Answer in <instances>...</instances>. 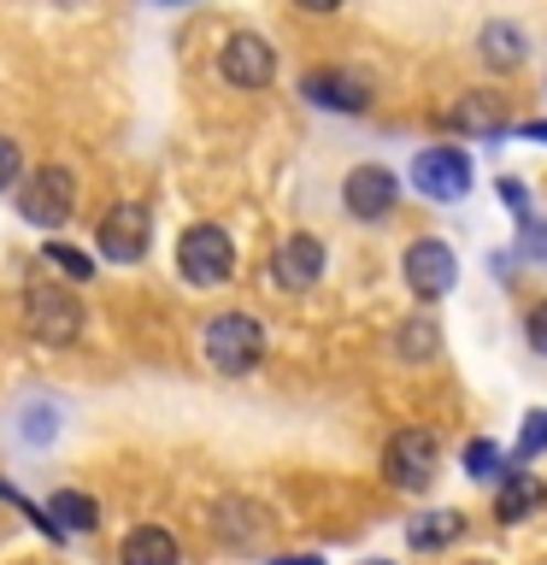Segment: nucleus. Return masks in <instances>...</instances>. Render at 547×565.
Returning <instances> with one entry per match:
<instances>
[{
    "label": "nucleus",
    "instance_id": "f257e3e1",
    "mask_svg": "<svg viewBox=\"0 0 547 565\" xmlns=\"http://www.w3.org/2000/svg\"><path fill=\"white\" fill-rule=\"evenodd\" d=\"M201 353L218 377H247L265 360V324L254 312H212L201 324Z\"/></svg>",
    "mask_w": 547,
    "mask_h": 565
},
{
    "label": "nucleus",
    "instance_id": "f03ea898",
    "mask_svg": "<svg viewBox=\"0 0 547 565\" xmlns=\"http://www.w3.org/2000/svg\"><path fill=\"white\" fill-rule=\"evenodd\" d=\"M176 277L194 289H224L236 277V242L224 224H189L176 236Z\"/></svg>",
    "mask_w": 547,
    "mask_h": 565
},
{
    "label": "nucleus",
    "instance_id": "7ed1b4c3",
    "mask_svg": "<svg viewBox=\"0 0 547 565\" xmlns=\"http://www.w3.org/2000/svg\"><path fill=\"white\" fill-rule=\"evenodd\" d=\"M12 206H18V218L35 224V230H65L71 212H77V183H71L65 166H42L12 189Z\"/></svg>",
    "mask_w": 547,
    "mask_h": 565
},
{
    "label": "nucleus",
    "instance_id": "20e7f679",
    "mask_svg": "<svg viewBox=\"0 0 547 565\" xmlns=\"http://www.w3.org/2000/svg\"><path fill=\"white\" fill-rule=\"evenodd\" d=\"M436 466H441V441L436 430H395L383 448V483L400 489V494H423L436 483Z\"/></svg>",
    "mask_w": 547,
    "mask_h": 565
},
{
    "label": "nucleus",
    "instance_id": "39448f33",
    "mask_svg": "<svg viewBox=\"0 0 547 565\" xmlns=\"http://www.w3.org/2000/svg\"><path fill=\"white\" fill-rule=\"evenodd\" d=\"M24 324L35 342L47 348H71L83 335V300L65 282H30L24 289Z\"/></svg>",
    "mask_w": 547,
    "mask_h": 565
},
{
    "label": "nucleus",
    "instance_id": "423d86ee",
    "mask_svg": "<svg viewBox=\"0 0 547 565\" xmlns=\"http://www.w3.org/2000/svg\"><path fill=\"white\" fill-rule=\"evenodd\" d=\"M148 236H153V212L141 201H118L95 230V254L106 265H141L148 259Z\"/></svg>",
    "mask_w": 547,
    "mask_h": 565
},
{
    "label": "nucleus",
    "instance_id": "0eeeda50",
    "mask_svg": "<svg viewBox=\"0 0 547 565\" xmlns=\"http://www.w3.org/2000/svg\"><path fill=\"white\" fill-rule=\"evenodd\" d=\"M218 77H224L229 88L259 95V88H271V77H277V47L265 42V35H254V30H236V35L218 47Z\"/></svg>",
    "mask_w": 547,
    "mask_h": 565
},
{
    "label": "nucleus",
    "instance_id": "6e6552de",
    "mask_svg": "<svg viewBox=\"0 0 547 565\" xmlns=\"http://www.w3.org/2000/svg\"><path fill=\"white\" fill-rule=\"evenodd\" d=\"M412 189L423 194V201H465L471 194V159L465 148H423L412 159Z\"/></svg>",
    "mask_w": 547,
    "mask_h": 565
},
{
    "label": "nucleus",
    "instance_id": "1a4fd4ad",
    "mask_svg": "<svg viewBox=\"0 0 547 565\" xmlns=\"http://www.w3.org/2000/svg\"><path fill=\"white\" fill-rule=\"evenodd\" d=\"M400 271H406V289H412L418 300H441V295H453V282H459V259H453L448 242L418 236L412 247H406Z\"/></svg>",
    "mask_w": 547,
    "mask_h": 565
},
{
    "label": "nucleus",
    "instance_id": "9d476101",
    "mask_svg": "<svg viewBox=\"0 0 547 565\" xmlns=\"http://www.w3.org/2000/svg\"><path fill=\"white\" fill-rule=\"evenodd\" d=\"M395 201H400V177L388 171V166H353V171H347V183H342L347 218L383 224L388 212H395Z\"/></svg>",
    "mask_w": 547,
    "mask_h": 565
},
{
    "label": "nucleus",
    "instance_id": "9b49d317",
    "mask_svg": "<svg viewBox=\"0 0 547 565\" xmlns=\"http://www.w3.org/2000/svg\"><path fill=\"white\" fill-rule=\"evenodd\" d=\"M318 277H324V242H318L312 230L282 236L277 254H271V282H277V289L282 295H307Z\"/></svg>",
    "mask_w": 547,
    "mask_h": 565
},
{
    "label": "nucleus",
    "instance_id": "f8f14e48",
    "mask_svg": "<svg viewBox=\"0 0 547 565\" xmlns=\"http://www.w3.org/2000/svg\"><path fill=\"white\" fill-rule=\"evenodd\" d=\"M300 95L312 106H324V113H365L371 106V88L353 77V71H307V77H300Z\"/></svg>",
    "mask_w": 547,
    "mask_h": 565
},
{
    "label": "nucleus",
    "instance_id": "ddd939ff",
    "mask_svg": "<svg viewBox=\"0 0 547 565\" xmlns=\"http://www.w3.org/2000/svg\"><path fill=\"white\" fill-rule=\"evenodd\" d=\"M501 477H506V483H501V494H494V519H501V524H524V519H536V512L547 507V483L536 471L506 466Z\"/></svg>",
    "mask_w": 547,
    "mask_h": 565
},
{
    "label": "nucleus",
    "instance_id": "4468645a",
    "mask_svg": "<svg viewBox=\"0 0 547 565\" xmlns=\"http://www.w3.org/2000/svg\"><path fill=\"white\" fill-rule=\"evenodd\" d=\"M476 60L489 71H518L529 60V35L512 24V18H489V24L476 30Z\"/></svg>",
    "mask_w": 547,
    "mask_h": 565
},
{
    "label": "nucleus",
    "instance_id": "2eb2a0df",
    "mask_svg": "<svg viewBox=\"0 0 547 565\" xmlns=\"http://www.w3.org/2000/svg\"><path fill=\"white\" fill-rule=\"evenodd\" d=\"M118 565H183V547L165 524H136L118 542Z\"/></svg>",
    "mask_w": 547,
    "mask_h": 565
},
{
    "label": "nucleus",
    "instance_id": "dca6fc26",
    "mask_svg": "<svg viewBox=\"0 0 547 565\" xmlns=\"http://www.w3.org/2000/svg\"><path fill=\"white\" fill-rule=\"evenodd\" d=\"M42 512H47V524L60 530V536H95L100 530V501L83 494V489H60Z\"/></svg>",
    "mask_w": 547,
    "mask_h": 565
},
{
    "label": "nucleus",
    "instance_id": "f3484780",
    "mask_svg": "<svg viewBox=\"0 0 547 565\" xmlns=\"http://www.w3.org/2000/svg\"><path fill=\"white\" fill-rule=\"evenodd\" d=\"M212 530H218V542H229V547H254L265 536V512L254 501H242V494H229V501L212 507Z\"/></svg>",
    "mask_w": 547,
    "mask_h": 565
},
{
    "label": "nucleus",
    "instance_id": "a211bd4d",
    "mask_svg": "<svg viewBox=\"0 0 547 565\" xmlns=\"http://www.w3.org/2000/svg\"><path fill=\"white\" fill-rule=\"evenodd\" d=\"M459 536H465V519H459L453 507L418 512V519L406 524V547H418V554H441V547H453Z\"/></svg>",
    "mask_w": 547,
    "mask_h": 565
},
{
    "label": "nucleus",
    "instance_id": "6ab92c4d",
    "mask_svg": "<svg viewBox=\"0 0 547 565\" xmlns=\"http://www.w3.org/2000/svg\"><path fill=\"white\" fill-rule=\"evenodd\" d=\"M448 124H453V130H471V136H501L512 118H506V106L494 100V95H465L448 113Z\"/></svg>",
    "mask_w": 547,
    "mask_h": 565
},
{
    "label": "nucleus",
    "instance_id": "aec40b11",
    "mask_svg": "<svg viewBox=\"0 0 547 565\" xmlns=\"http://www.w3.org/2000/svg\"><path fill=\"white\" fill-rule=\"evenodd\" d=\"M12 424H18V436L30 441V448H47L53 436H60V424H65V413L53 401H42V395H30V401H18V413H12Z\"/></svg>",
    "mask_w": 547,
    "mask_h": 565
},
{
    "label": "nucleus",
    "instance_id": "412c9836",
    "mask_svg": "<svg viewBox=\"0 0 547 565\" xmlns=\"http://www.w3.org/2000/svg\"><path fill=\"white\" fill-rule=\"evenodd\" d=\"M395 353H400L406 365L436 360V353H441V330H436V318H406V324L395 330Z\"/></svg>",
    "mask_w": 547,
    "mask_h": 565
},
{
    "label": "nucleus",
    "instance_id": "4be33fe9",
    "mask_svg": "<svg viewBox=\"0 0 547 565\" xmlns=\"http://www.w3.org/2000/svg\"><path fill=\"white\" fill-rule=\"evenodd\" d=\"M42 259L53 265V271H65L71 282H88V277H95V259L77 254L71 242H47V247H42Z\"/></svg>",
    "mask_w": 547,
    "mask_h": 565
},
{
    "label": "nucleus",
    "instance_id": "5701e85b",
    "mask_svg": "<svg viewBox=\"0 0 547 565\" xmlns=\"http://www.w3.org/2000/svg\"><path fill=\"white\" fill-rule=\"evenodd\" d=\"M506 466H501V448H494L489 436H476V441H465V477H476V483H489V477H501Z\"/></svg>",
    "mask_w": 547,
    "mask_h": 565
},
{
    "label": "nucleus",
    "instance_id": "b1692460",
    "mask_svg": "<svg viewBox=\"0 0 547 565\" xmlns=\"http://www.w3.org/2000/svg\"><path fill=\"white\" fill-rule=\"evenodd\" d=\"M547 454V406H529L524 413V430H518V459L512 466H524V459Z\"/></svg>",
    "mask_w": 547,
    "mask_h": 565
},
{
    "label": "nucleus",
    "instance_id": "393cba45",
    "mask_svg": "<svg viewBox=\"0 0 547 565\" xmlns=\"http://www.w3.org/2000/svg\"><path fill=\"white\" fill-rule=\"evenodd\" d=\"M524 342L547 360V300H536V307L524 312Z\"/></svg>",
    "mask_w": 547,
    "mask_h": 565
},
{
    "label": "nucleus",
    "instance_id": "a878e982",
    "mask_svg": "<svg viewBox=\"0 0 547 565\" xmlns=\"http://www.w3.org/2000/svg\"><path fill=\"white\" fill-rule=\"evenodd\" d=\"M494 189H501V206L512 212V218H529V189L518 183V177H501Z\"/></svg>",
    "mask_w": 547,
    "mask_h": 565
},
{
    "label": "nucleus",
    "instance_id": "bb28decb",
    "mask_svg": "<svg viewBox=\"0 0 547 565\" xmlns=\"http://www.w3.org/2000/svg\"><path fill=\"white\" fill-rule=\"evenodd\" d=\"M18 177H24V153H18L12 136H0V189H12Z\"/></svg>",
    "mask_w": 547,
    "mask_h": 565
},
{
    "label": "nucleus",
    "instance_id": "cd10ccee",
    "mask_svg": "<svg viewBox=\"0 0 547 565\" xmlns=\"http://www.w3.org/2000/svg\"><path fill=\"white\" fill-rule=\"evenodd\" d=\"M524 254L529 259H547V230L536 218H524Z\"/></svg>",
    "mask_w": 547,
    "mask_h": 565
},
{
    "label": "nucleus",
    "instance_id": "c85d7f7f",
    "mask_svg": "<svg viewBox=\"0 0 547 565\" xmlns=\"http://www.w3.org/2000/svg\"><path fill=\"white\" fill-rule=\"evenodd\" d=\"M518 136H524V141H541V148H547V118H529V124H518Z\"/></svg>",
    "mask_w": 547,
    "mask_h": 565
},
{
    "label": "nucleus",
    "instance_id": "c756f323",
    "mask_svg": "<svg viewBox=\"0 0 547 565\" xmlns=\"http://www.w3.org/2000/svg\"><path fill=\"white\" fill-rule=\"evenodd\" d=\"M294 7H300V12H335L342 0H294Z\"/></svg>",
    "mask_w": 547,
    "mask_h": 565
},
{
    "label": "nucleus",
    "instance_id": "7c9ffc66",
    "mask_svg": "<svg viewBox=\"0 0 547 565\" xmlns=\"http://www.w3.org/2000/svg\"><path fill=\"white\" fill-rule=\"evenodd\" d=\"M271 565H324L318 554H282V559H271Z\"/></svg>",
    "mask_w": 547,
    "mask_h": 565
},
{
    "label": "nucleus",
    "instance_id": "2f4dec72",
    "mask_svg": "<svg viewBox=\"0 0 547 565\" xmlns=\"http://www.w3.org/2000/svg\"><path fill=\"white\" fill-rule=\"evenodd\" d=\"M153 7H194V0H153Z\"/></svg>",
    "mask_w": 547,
    "mask_h": 565
},
{
    "label": "nucleus",
    "instance_id": "473e14b6",
    "mask_svg": "<svg viewBox=\"0 0 547 565\" xmlns=\"http://www.w3.org/2000/svg\"><path fill=\"white\" fill-rule=\"evenodd\" d=\"M465 565H494V559H465Z\"/></svg>",
    "mask_w": 547,
    "mask_h": 565
},
{
    "label": "nucleus",
    "instance_id": "72a5a7b5",
    "mask_svg": "<svg viewBox=\"0 0 547 565\" xmlns=\"http://www.w3.org/2000/svg\"><path fill=\"white\" fill-rule=\"evenodd\" d=\"M371 565H388V559H371Z\"/></svg>",
    "mask_w": 547,
    "mask_h": 565
}]
</instances>
